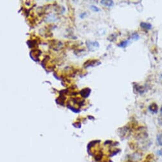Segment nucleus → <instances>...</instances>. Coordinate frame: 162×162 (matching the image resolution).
Instances as JSON below:
<instances>
[{
    "label": "nucleus",
    "mask_w": 162,
    "mask_h": 162,
    "mask_svg": "<svg viewBox=\"0 0 162 162\" xmlns=\"http://www.w3.org/2000/svg\"><path fill=\"white\" fill-rule=\"evenodd\" d=\"M157 154H158V155H160V156H162V150H159L157 151Z\"/></svg>",
    "instance_id": "6e6552de"
},
{
    "label": "nucleus",
    "mask_w": 162,
    "mask_h": 162,
    "mask_svg": "<svg viewBox=\"0 0 162 162\" xmlns=\"http://www.w3.org/2000/svg\"><path fill=\"white\" fill-rule=\"evenodd\" d=\"M92 8H94L93 9V10H94V12H98V11H100V10H99V9L97 7H96V6H92Z\"/></svg>",
    "instance_id": "0eeeda50"
},
{
    "label": "nucleus",
    "mask_w": 162,
    "mask_h": 162,
    "mask_svg": "<svg viewBox=\"0 0 162 162\" xmlns=\"http://www.w3.org/2000/svg\"><path fill=\"white\" fill-rule=\"evenodd\" d=\"M100 3L107 7H112L114 6V1L111 0H102L100 1Z\"/></svg>",
    "instance_id": "f257e3e1"
},
{
    "label": "nucleus",
    "mask_w": 162,
    "mask_h": 162,
    "mask_svg": "<svg viewBox=\"0 0 162 162\" xmlns=\"http://www.w3.org/2000/svg\"><path fill=\"white\" fill-rule=\"evenodd\" d=\"M140 27H142V29H145V30H149V29H151L152 27V26L151 24L149 23H146V22H141L140 23Z\"/></svg>",
    "instance_id": "7ed1b4c3"
},
{
    "label": "nucleus",
    "mask_w": 162,
    "mask_h": 162,
    "mask_svg": "<svg viewBox=\"0 0 162 162\" xmlns=\"http://www.w3.org/2000/svg\"><path fill=\"white\" fill-rule=\"evenodd\" d=\"M156 141L159 146H162V132H160L156 136Z\"/></svg>",
    "instance_id": "20e7f679"
},
{
    "label": "nucleus",
    "mask_w": 162,
    "mask_h": 162,
    "mask_svg": "<svg viewBox=\"0 0 162 162\" xmlns=\"http://www.w3.org/2000/svg\"><path fill=\"white\" fill-rule=\"evenodd\" d=\"M129 43H130L129 40L123 41L121 42L120 43H119L117 46H118L119 47H121V48H125L128 46V44H129Z\"/></svg>",
    "instance_id": "39448f33"
},
{
    "label": "nucleus",
    "mask_w": 162,
    "mask_h": 162,
    "mask_svg": "<svg viewBox=\"0 0 162 162\" xmlns=\"http://www.w3.org/2000/svg\"><path fill=\"white\" fill-rule=\"evenodd\" d=\"M149 111L153 113H156L158 111V106L155 103H153L148 107Z\"/></svg>",
    "instance_id": "f03ea898"
},
{
    "label": "nucleus",
    "mask_w": 162,
    "mask_h": 162,
    "mask_svg": "<svg viewBox=\"0 0 162 162\" xmlns=\"http://www.w3.org/2000/svg\"><path fill=\"white\" fill-rule=\"evenodd\" d=\"M132 38L133 39H134L135 40H137L139 37V35H138V34H133V35H132Z\"/></svg>",
    "instance_id": "423d86ee"
},
{
    "label": "nucleus",
    "mask_w": 162,
    "mask_h": 162,
    "mask_svg": "<svg viewBox=\"0 0 162 162\" xmlns=\"http://www.w3.org/2000/svg\"><path fill=\"white\" fill-rule=\"evenodd\" d=\"M160 114H161V115L162 116V106L161 107V108H160Z\"/></svg>",
    "instance_id": "1a4fd4ad"
}]
</instances>
